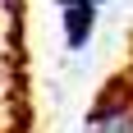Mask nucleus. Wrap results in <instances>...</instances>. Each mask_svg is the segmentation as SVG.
Wrapping results in <instances>:
<instances>
[{"label":"nucleus","instance_id":"nucleus-1","mask_svg":"<svg viewBox=\"0 0 133 133\" xmlns=\"http://www.w3.org/2000/svg\"><path fill=\"white\" fill-rule=\"evenodd\" d=\"M87 133H133V96H101L87 115Z\"/></svg>","mask_w":133,"mask_h":133},{"label":"nucleus","instance_id":"nucleus-2","mask_svg":"<svg viewBox=\"0 0 133 133\" xmlns=\"http://www.w3.org/2000/svg\"><path fill=\"white\" fill-rule=\"evenodd\" d=\"M96 14L92 5H64L60 9V28H64V41H69V51H87V41L96 37Z\"/></svg>","mask_w":133,"mask_h":133},{"label":"nucleus","instance_id":"nucleus-3","mask_svg":"<svg viewBox=\"0 0 133 133\" xmlns=\"http://www.w3.org/2000/svg\"><path fill=\"white\" fill-rule=\"evenodd\" d=\"M55 5H60V9H64V5H92V9H101V5H110V0H55Z\"/></svg>","mask_w":133,"mask_h":133}]
</instances>
